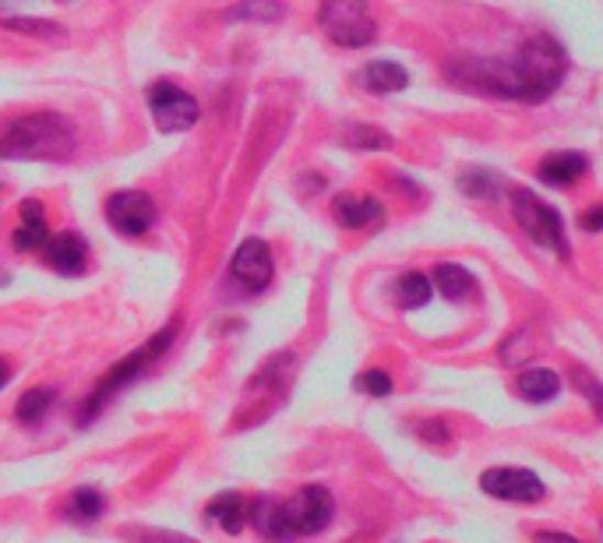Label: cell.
I'll return each instance as SVG.
<instances>
[{
  "label": "cell",
  "instance_id": "obj_1",
  "mask_svg": "<svg viewBox=\"0 0 603 543\" xmlns=\"http://www.w3.org/2000/svg\"><path fill=\"white\" fill-rule=\"evenodd\" d=\"M568 75V54L547 32L518 43L512 57H456L448 64V81L462 92L512 99V103H544L561 89Z\"/></svg>",
  "mask_w": 603,
  "mask_h": 543
},
{
  "label": "cell",
  "instance_id": "obj_2",
  "mask_svg": "<svg viewBox=\"0 0 603 543\" xmlns=\"http://www.w3.org/2000/svg\"><path fill=\"white\" fill-rule=\"evenodd\" d=\"M335 516V501H332V490L322 484H311V487H300L293 498L287 501H272V498H258L250 501V525L265 536V540H276V543H287L297 536H314L322 533L325 525Z\"/></svg>",
  "mask_w": 603,
  "mask_h": 543
},
{
  "label": "cell",
  "instance_id": "obj_3",
  "mask_svg": "<svg viewBox=\"0 0 603 543\" xmlns=\"http://www.w3.org/2000/svg\"><path fill=\"white\" fill-rule=\"evenodd\" d=\"M75 124L60 113H25L0 131V159L60 163L75 152Z\"/></svg>",
  "mask_w": 603,
  "mask_h": 543
},
{
  "label": "cell",
  "instance_id": "obj_4",
  "mask_svg": "<svg viewBox=\"0 0 603 543\" xmlns=\"http://www.w3.org/2000/svg\"><path fill=\"white\" fill-rule=\"evenodd\" d=\"M174 339H177V321H174V325L159 329L142 350L127 353L116 367H110L107 375L96 381L92 396H89L86 402H81V413H78V423H81V428H86V423H92L99 413H103V406H107L116 392H124V388H127L131 381H138V378L145 375V370L153 367V364L159 361V356L174 346Z\"/></svg>",
  "mask_w": 603,
  "mask_h": 543
},
{
  "label": "cell",
  "instance_id": "obj_5",
  "mask_svg": "<svg viewBox=\"0 0 603 543\" xmlns=\"http://www.w3.org/2000/svg\"><path fill=\"white\" fill-rule=\"evenodd\" d=\"M512 212H515V223L523 230L536 247L544 251H555L561 262L572 258V247H568V233L558 209H550L547 201L529 191V188H515L512 191Z\"/></svg>",
  "mask_w": 603,
  "mask_h": 543
},
{
  "label": "cell",
  "instance_id": "obj_6",
  "mask_svg": "<svg viewBox=\"0 0 603 543\" xmlns=\"http://www.w3.org/2000/svg\"><path fill=\"white\" fill-rule=\"evenodd\" d=\"M317 25L343 49H360L367 43H375L378 36V25L371 19V4H367V0H322Z\"/></svg>",
  "mask_w": 603,
  "mask_h": 543
},
{
  "label": "cell",
  "instance_id": "obj_7",
  "mask_svg": "<svg viewBox=\"0 0 603 543\" xmlns=\"http://www.w3.org/2000/svg\"><path fill=\"white\" fill-rule=\"evenodd\" d=\"M145 103H148V113H153L156 128L166 131V134H180V131L194 128L198 113H201L198 103H194V96L183 92L180 85H174V81H156L153 89H148Z\"/></svg>",
  "mask_w": 603,
  "mask_h": 543
},
{
  "label": "cell",
  "instance_id": "obj_8",
  "mask_svg": "<svg viewBox=\"0 0 603 543\" xmlns=\"http://www.w3.org/2000/svg\"><path fill=\"white\" fill-rule=\"evenodd\" d=\"M480 490H483V495L498 498V501H512V505H536V501L547 498L544 480L536 477L533 469H526V466H494V469H483Z\"/></svg>",
  "mask_w": 603,
  "mask_h": 543
},
{
  "label": "cell",
  "instance_id": "obj_9",
  "mask_svg": "<svg viewBox=\"0 0 603 543\" xmlns=\"http://www.w3.org/2000/svg\"><path fill=\"white\" fill-rule=\"evenodd\" d=\"M156 201L145 191H116L107 198V223L124 236H142L156 223Z\"/></svg>",
  "mask_w": 603,
  "mask_h": 543
},
{
  "label": "cell",
  "instance_id": "obj_10",
  "mask_svg": "<svg viewBox=\"0 0 603 543\" xmlns=\"http://www.w3.org/2000/svg\"><path fill=\"white\" fill-rule=\"evenodd\" d=\"M272 251H268L265 241H258V236H250V241H244L237 247V254H233L230 262V276L237 279V286L244 293H261L268 282H272Z\"/></svg>",
  "mask_w": 603,
  "mask_h": 543
},
{
  "label": "cell",
  "instance_id": "obj_11",
  "mask_svg": "<svg viewBox=\"0 0 603 543\" xmlns=\"http://www.w3.org/2000/svg\"><path fill=\"white\" fill-rule=\"evenodd\" d=\"M43 251H46L49 268H57L60 276H81V272H86V262H89L86 236H78V233L67 230V233L49 236Z\"/></svg>",
  "mask_w": 603,
  "mask_h": 543
},
{
  "label": "cell",
  "instance_id": "obj_12",
  "mask_svg": "<svg viewBox=\"0 0 603 543\" xmlns=\"http://www.w3.org/2000/svg\"><path fill=\"white\" fill-rule=\"evenodd\" d=\"M332 215L335 223L346 226V230H367V226H378L384 219V209L378 198H364V195H339L332 201Z\"/></svg>",
  "mask_w": 603,
  "mask_h": 543
},
{
  "label": "cell",
  "instance_id": "obj_13",
  "mask_svg": "<svg viewBox=\"0 0 603 543\" xmlns=\"http://www.w3.org/2000/svg\"><path fill=\"white\" fill-rule=\"evenodd\" d=\"M585 169H590L585 152H550V156H544V163L536 166V180L550 184V188H568V184H576Z\"/></svg>",
  "mask_w": 603,
  "mask_h": 543
},
{
  "label": "cell",
  "instance_id": "obj_14",
  "mask_svg": "<svg viewBox=\"0 0 603 543\" xmlns=\"http://www.w3.org/2000/svg\"><path fill=\"white\" fill-rule=\"evenodd\" d=\"M19 215H22V223H19V230H14V236H11L14 251H22V254H25V251H43L46 241H49L43 201L25 198L22 206H19Z\"/></svg>",
  "mask_w": 603,
  "mask_h": 543
},
{
  "label": "cell",
  "instance_id": "obj_15",
  "mask_svg": "<svg viewBox=\"0 0 603 543\" xmlns=\"http://www.w3.org/2000/svg\"><path fill=\"white\" fill-rule=\"evenodd\" d=\"M357 81L364 85L367 92L375 96H389V92H402L410 85V75L406 67L395 64V60H371L367 67H360Z\"/></svg>",
  "mask_w": 603,
  "mask_h": 543
},
{
  "label": "cell",
  "instance_id": "obj_16",
  "mask_svg": "<svg viewBox=\"0 0 603 543\" xmlns=\"http://www.w3.org/2000/svg\"><path fill=\"white\" fill-rule=\"evenodd\" d=\"M515 392H518V399H526L533 406H544L550 399H558L561 378L550 367H529V370H523V375H518Z\"/></svg>",
  "mask_w": 603,
  "mask_h": 543
},
{
  "label": "cell",
  "instance_id": "obj_17",
  "mask_svg": "<svg viewBox=\"0 0 603 543\" xmlns=\"http://www.w3.org/2000/svg\"><path fill=\"white\" fill-rule=\"evenodd\" d=\"M205 519L212 525H220V530H226V533H241L247 525V519H250V501L244 495H220V498L209 501Z\"/></svg>",
  "mask_w": 603,
  "mask_h": 543
},
{
  "label": "cell",
  "instance_id": "obj_18",
  "mask_svg": "<svg viewBox=\"0 0 603 543\" xmlns=\"http://www.w3.org/2000/svg\"><path fill=\"white\" fill-rule=\"evenodd\" d=\"M431 279H434V286H438V293H442L445 300H451V303H459V300H466L469 293H477V282H473V276H469V272H466L462 265H451V262L434 265Z\"/></svg>",
  "mask_w": 603,
  "mask_h": 543
},
{
  "label": "cell",
  "instance_id": "obj_19",
  "mask_svg": "<svg viewBox=\"0 0 603 543\" xmlns=\"http://www.w3.org/2000/svg\"><path fill=\"white\" fill-rule=\"evenodd\" d=\"M544 346H547V339L540 335V329L526 325L505 339V346H501V364H509V367L526 364V361H533V356H540Z\"/></svg>",
  "mask_w": 603,
  "mask_h": 543
},
{
  "label": "cell",
  "instance_id": "obj_20",
  "mask_svg": "<svg viewBox=\"0 0 603 543\" xmlns=\"http://www.w3.org/2000/svg\"><path fill=\"white\" fill-rule=\"evenodd\" d=\"M287 14L282 0H237L233 8L223 11L226 22H279Z\"/></svg>",
  "mask_w": 603,
  "mask_h": 543
},
{
  "label": "cell",
  "instance_id": "obj_21",
  "mask_svg": "<svg viewBox=\"0 0 603 543\" xmlns=\"http://www.w3.org/2000/svg\"><path fill=\"white\" fill-rule=\"evenodd\" d=\"M501 188H505V180H501L494 169H483V166H469L459 174V191L477 198V201H491L501 195Z\"/></svg>",
  "mask_w": 603,
  "mask_h": 543
},
{
  "label": "cell",
  "instance_id": "obj_22",
  "mask_svg": "<svg viewBox=\"0 0 603 543\" xmlns=\"http://www.w3.org/2000/svg\"><path fill=\"white\" fill-rule=\"evenodd\" d=\"M54 402H57V388L54 385H40V388H29V392L19 399V406H14V417H19L22 423H43L46 413L54 410Z\"/></svg>",
  "mask_w": 603,
  "mask_h": 543
},
{
  "label": "cell",
  "instance_id": "obj_23",
  "mask_svg": "<svg viewBox=\"0 0 603 543\" xmlns=\"http://www.w3.org/2000/svg\"><path fill=\"white\" fill-rule=\"evenodd\" d=\"M103 512H107V498H103V490H96V487L71 490V498L64 505V516L71 522H96Z\"/></svg>",
  "mask_w": 603,
  "mask_h": 543
},
{
  "label": "cell",
  "instance_id": "obj_24",
  "mask_svg": "<svg viewBox=\"0 0 603 543\" xmlns=\"http://www.w3.org/2000/svg\"><path fill=\"white\" fill-rule=\"evenodd\" d=\"M395 300L402 311H416L431 300V279L424 272H402L395 282Z\"/></svg>",
  "mask_w": 603,
  "mask_h": 543
},
{
  "label": "cell",
  "instance_id": "obj_25",
  "mask_svg": "<svg viewBox=\"0 0 603 543\" xmlns=\"http://www.w3.org/2000/svg\"><path fill=\"white\" fill-rule=\"evenodd\" d=\"M343 145L381 152V148H392V134H384L381 128H371V124H349L343 128Z\"/></svg>",
  "mask_w": 603,
  "mask_h": 543
},
{
  "label": "cell",
  "instance_id": "obj_26",
  "mask_svg": "<svg viewBox=\"0 0 603 543\" xmlns=\"http://www.w3.org/2000/svg\"><path fill=\"white\" fill-rule=\"evenodd\" d=\"M0 25L11 29V32H22V36H43V40L64 36V25L46 22V19H25V14H11V19H0Z\"/></svg>",
  "mask_w": 603,
  "mask_h": 543
},
{
  "label": "cell",
  "instance_id": "obj_27",
  "mask_svg": "<svg viewBox=\"0 0 603 543\" xmlns=\"http://www.w3.org/2000/svg\"><path fill=\"white\" fill-rule=\"evenodd\" d=\"M124 540L127 543H198V540L174 533V530H156V525H127Z\"/></svg>",
  "mask_w": 603,
  "mask_h": 543
},
{
  "label": "cell",
  "instance_id": "obj_28",
  "mask_svg": "<svg viewBox=\"0 0 603 543\" xmlns=\"http://www.w3.org/2000/svg\"><path fill=\"white\" fill-rule=\"evenodd\" d=\"M572 385H576V392H582L585 402L593 406L596 420H603V385L585 367H572Z\"/></svg>",
  "mask_w": 603,
  "mask_h": 543
},
{
  "label": "cell",
  "instance_id": "obj_29",
  "mask_svg": "<svg viewBox=\"0 0 603 543\" xmlns=\"http://www.w3.org/2000/svg\"><path fill=\"white\" fill-rule=\"evenodd\" d=\"M354 385H357V392L375 396V399L392 396V388H395V381H392L389 370H378V367H371V370H364V375H357Z\"/></svg>",
  "mask_w": 603,
  "mask_h": 543
},
{
  "label": "cell",
  "instance_id": "obj_30",
  "mask_svg": "<svg viewBox=\"0 0 603 543\" xmlns=\"http://www.w3.org/2000/svg\"><path fill=\"white\" fill-rule=\"evenodd\" d=\"M579 226L585 233H600L603 230V206H590L582 215H579Z\"/></svg>",
  "mask_w": 603,
  "mask_h": 543
},
{
  "label": "cell",
  "instance_id": "obj_31",
  "mask_svg": "<svg viewBox=\"0 0 603 543\" xmlns=\"http://www.w3.org/2000/svg\"><path fill=\"white\" fill-rule=\"evenodd\" d=\"M533 543H579L576 536H568V533H555V530H540L533 536Z\"/></svg>",
  "mask_w": 603,
  "mask_h": 543
},
{
  "label": "cell",
  "instance_id": "obj_32",
  "mask_svg": "<svg viewBox=\"0 0 603 543\" xmlns=\"http://www.w3.org/2000/svg\"><path fill=\"white\" fill-rule=\"evenodd\" d=\"M421 431L427 434V441H445V437H448V428H445V423H438V420L421 423Z\"/></svg>",
  "mask_w": 603,
  "mask_h": 543
},
{
  "label": "cell",
  "instance_id": "obj_33",
  "mask_svg": "<svg viewBox=\"0 0 603 543\" xmlns=\"http://www.w3.org/2000/svg\"><path fill=\"white\" fill-rule=\"evenodd\" d=\"M11 381V367L4 364V361H0V388H4Z\"/></svg>",
  "mask_w": 603,
  "mask_h": 543
}]
</instances>
